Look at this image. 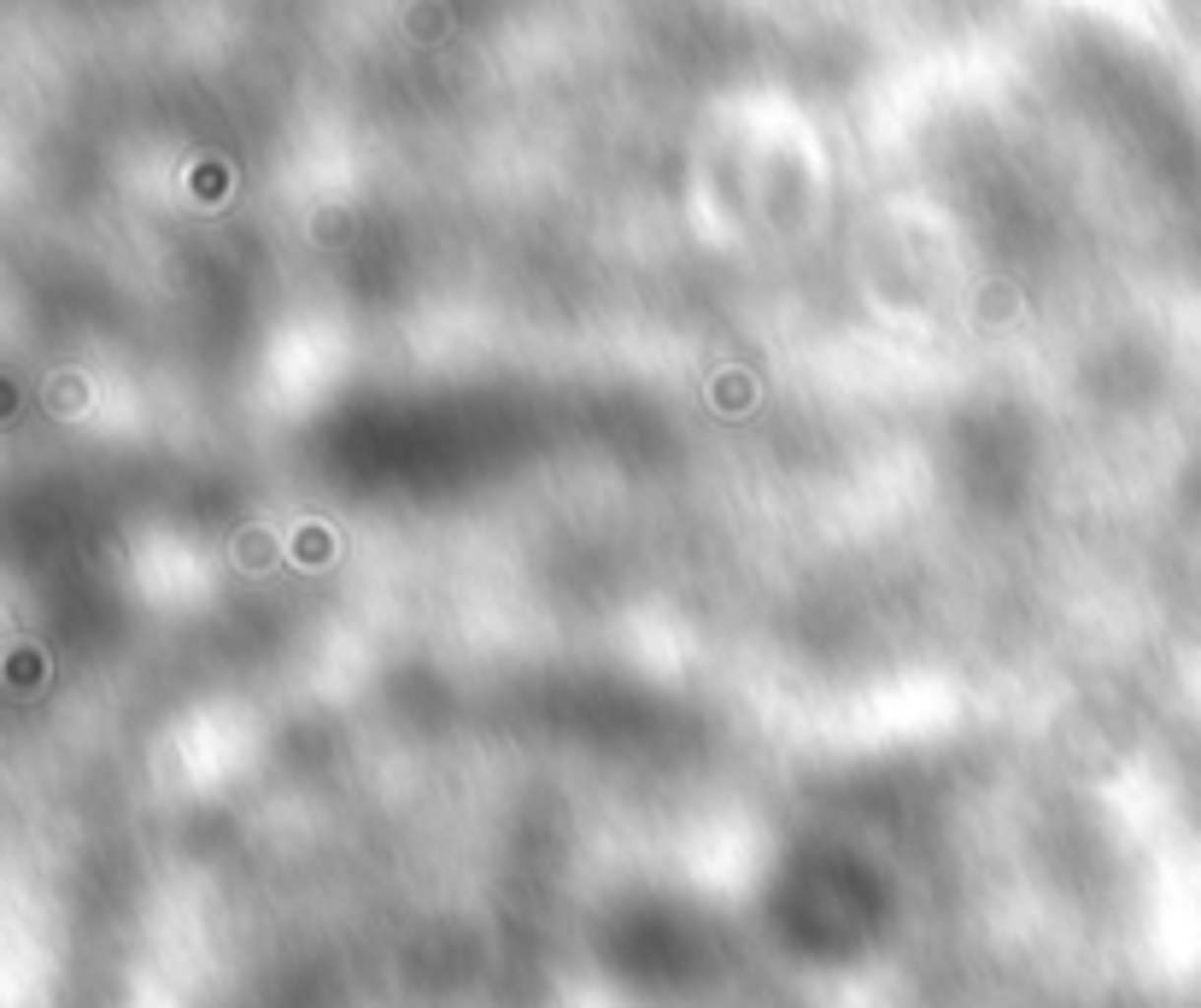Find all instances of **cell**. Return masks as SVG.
Listing matches in <instances>:
<instances>
[{"label":"cell","mask_w":1201,"mask_h":1008,"mask_svg":"<svg viewBox=\"0 0 1201 1008\" xmlns=\"http://www.w3.org/2000/svg\"><path fill=\"white\" fill-rule=\"evenodd\" d=\"M270 545H276V539H270L264 528H246L235 539V563L240 569H264V563H270Z\"/></svg>","instance_id":"1"}]
</instances>
